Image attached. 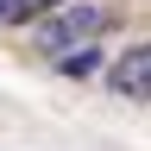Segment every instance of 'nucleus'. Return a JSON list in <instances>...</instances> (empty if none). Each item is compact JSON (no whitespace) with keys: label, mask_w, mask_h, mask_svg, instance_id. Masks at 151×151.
<instances>
[{"label":"nucleus","mask_w":151,"mask_h":151,"mask_svg":"<svg viewBox=\"0 0 151 151\" xmlns=\"http://www.w3.org/2000/svg\"><path fill=\"white\" fill-rule=\"evenodd\" d=\"M113 25H120V13L101 6V0H63L57 13L38 19V50L57 63V57H69V50H82V44H101Z\"/></svg>","instance_id":"obj_1"},{"label":"nucleus","mask_w":151,"mask_h":151,"mask_svg":"<svg viewBox=\"0 0 151 151\" xmlns=\"http://www.w3.org/2000/svg\"><path fill=\"white\" fill-rule=\"evenodd\" d=\"M107 88L120 94V101H151V38L145 44H126L107 63Z\"/></svg>","instance_id":"obj_2"},{"label":"nucleus","mask_w":151,"mask_h":151,"mask_svg":"<svg viewBox=\"0 0 151 151\" xmlns=\"http://www.w3.org/2000/svg\"><path fill=\"white\" fill-rule=\"evenodd\" d=\"M63 0H0V25H32V19L57 13Z\"/></svg>","instance_id":"obj_3"},{"label":"nucleus","mask_w":151,"mask_h":151,"mask_svg":"<svg viewBox=\"0 0 151 151\" xmlns=\"http://www.w3.org/2000/svg\"><path fill=\"white\" fill-rule=\"evenodd\" d=\"M94 63H101V57H94V44L69 50V57H57V69H63V76H94Z\"/></svg>","instance_id":"obj_4"}]
</instances>
